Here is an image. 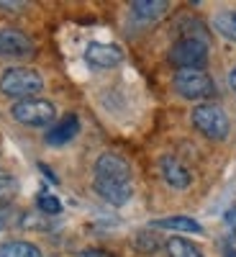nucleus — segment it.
Masks as SVG:
<instances>
[{"mask_svg":"<svg viewBox=\"0 0 236 257\" xmlns=\"http://www.w3.org/2000/svg\"><path fill=\"white\" fill-rule=\"evenodd\" d=\"M41 90H44V80L31 67H11L0 77V93L6 98H16V103L36 98Z\"/></svg>","mask_w":236,"mask_h":257,"instance_id":"nucleus-1","label":"nucleus"},{"mask_svg":"<svg viewBox=\"0 0 236 257\" xmlns=\"http://www.w3.org/2000/svg\"><path fill=\"white\" fill-rule=\"evenodd\" d=\"M192 126L213 142L226 139L228 132H231V121H228L226 111L216 103H203L198 108H192Z\"/></svg>","mask_w":236,"mask_h":257,"instance_id":"nucleus-2","label":"nucleus"},{"mask_svg":"<svg viewBox=\"0 0 236 257\" xmlns=\"http://www.w3.org/2000/svg\"><path fill=\"white\" fill-rule=\"evenodd\" d=\"M169 62L177 70H203L208 62V44L200 36H182L169 49Z\"/></svg>","mask_w":236,"mask_h":257,"instance_id":"nucleus-3","label":"nucleus"},{"mask_svg":"<svg viewBox=\"0 0 236 257\" xmlns=\"http://www.w3.org/2000/svg\"><path fill=\"white\" fill-rule=\"evenodd\" d=\"M172 85L175 90L187 98V100H203V98H210L216 85H213V77L203 70H177L175 77H172Z\"/></svg>","mask_w":236,"mask_h":257,"instance_id":"nucleus-4","label":"nucleus"},{"mask_svg":"<svg viewBox=\"0 0 236 257\" xmlns=\"http://www.w3.org/2000/svg\"><path fill=\"white\" fill-rule=\"evenodd\" d=\"M11 116L24 126H49L57 118V108H54V103L44 98H29V100L13 103Z\"/></svg>","mask_w":236,"mask_h":257,"instance_id":"nucleus-5","label":"nucleus"},{"mask_svg":"<svg viewBox=\"0 0 236 257\" xmlns=\"http://www.w3.org/2000/svg\"><path fill=\"white\" fill-rule=\"evenodd\" d=\"M34 54V41L13 26H0V57L8 59H26Z\"/></svg>","mask_w":236,"mask_h":257,"instance_id":"nucleus-6","label":"nucleus"},{"mask_svg":"<svg viewBox=\"0 0 236 257\" xmlns=\"http://www.w3.org/2000/svg\"><path fill=\"white\" fill-rule=\"evenodd\" d=\"M95 178L131 183V165H128V162H126L121 155L103 152V155L95 160Z\"/></svg>","mask_w":236,"mask_h":257,"instance_id":"nucleus-7","label":"nucleus"},{"mask_svg":"<svg viewBox=\"0 0 236 257\" xmlns=\"http://www.w3.org/2000/svg\"><path fill=\"white\" fill-rule=\"evenodd\" d=\"M95 185V193L111 206H123L131 201L134 196V185L131 183H121V180H103V178H95L93 180Z\"/></svg>","mask_w":236,"mask_h":257,"instance_id":"nucleus-8","label":"nucleus"},{"mask_svg":"<svg viewBox=\"0 0 236 257\" xmlns=\"http://www.w3.org/2000/svg\"><path fill=\"white\" fill-rule=\"evenodd\" d=\"M85 59H88L90 67L108 70V67H116V64L123 62V52L116 44H100V41H93V44L85 49Z\"/></svg>","mask_w":236,"mask_h":257,"instance_id":"nucleus-9","label":"nucleus"},{"mask_svg":"<svg viewBox=\"0 0 236 257\" xmlns=\"http://www.w3.org/2000/svg\"><path fill=\"white\" fill-rule=\"evenodd\" d=\"M159 170H162V178H164V183L169 185V188H177V190H185L187 185H190V170L177 160V157H172V155H167V157H162L159 160Z\"/></svg>","mask_w":236,"mask_h":257,"instance_id":"nucleus-10","label":"nucleus"},{"mask_svg":"<svg viewBox=\"0 0 236 257\" xmlns=\"http://www.w3.org/2000/svg\"><path fill=\"white\" fill-rule=\"evenodd\" d=\"M80 132V118L77 116H64L54 128L47 132V142L49 144H67L70 139H75Z\"/></svg>","mask_w":236,"mask_h":257,"instance_id":"nucleus-11","label":"nucleus"},{"mask_svg":"<svg viewBox=\"0 0 236 257\" xmlns=\"http://www.w3.org/2000/svg\"><path fill=\"white\" fill-rule=\"evenodd\" d=\"M167 3L164 0H136V3H131V13L134 18L144 21V24H149V21H157L167 13Z\"/></svg>","mask_w":236,"mask_h":257,"instance_id":"nucleus-12","label":"nucleus"},{"mask_svg":"<svg viewBox=\"0 0 236 257\" xmlns=\"http://www.w3.org/2000/svg\"><path fill=\"white\" fill-rule=\"evenodd\" d=\"M157 229H172V231H185V234H200L203 226L190 219V216H169V219H157L154 221Z\"/></svg>","mask_w":236,"mask_h":257,"instance_id":"nucleus-13","label":"nucleus"},{"mask_svg":"<svg viewBox=\"0 0 236 257\" xmlns=\"http://www.w3.org/2000/svg\"><path fill=\"white\" fill-rule=\"evenodd\" d=\"M213 29L236 44V11H218L213 16Z\"/></svg>","mask_w":236,"mask_h":257,"instance_id":"nucleus-14","label":"nucleus"},{"mask_svg":"<svg viewBox=\"0 0 236 257\" xmlns=\"http://www.w3.org/2000/svg\"><path fill=\"white\" fill-rule=\"evenodd\" d=\"M164 247H167V254L169 257H203L200 247H195L192 242H187L182 237H169Z\"/></svg>","mask_w":236,"mask_h":257,"instance_id":"nucleus-15","label":"nucleus"},{"mask_svg":"<svg viewBox=\"0 0 236 257\" xmlns=\"http://www.w3.org/2000/svg\"><path fill=\"white\" fill-rule=\"evenodd\" d=\"M0 257H41V249L31 242H6L0 244Z\"/></svg>","mask_w":236,"mask_h":257,"instance_id":"nucleus-16","label":"nucleus"},{"mask_svg":"<svg viewBox=\"0 0 236 257\" xmlns=\"http://www.w3.org/2000/svg\"><path fill=\"white\" fill-rule=\"evenodd\" d=\"M16 193H18V183H16V178L8 175V173H0V206L11 203Z\"/></svg>","mask_w":236,"mask_h":257,"instance_id":"nucleus-17","label":"nucleus"},{"mask_svg":"<svg viewBox=\"0 0 236 257\" xmlns=\"http://www.w3.org/2000/svg\"><path fill=\"white\" fill-rule=\"evenodd\" d=\"M136 249L144 252V254H152L159 249V239H157V234L152 231H139V237H136Z\"/></svg>","mask_w":236,"mask_h":257,"instance_id":"nucleus-18","label":"nucleus"},{"mask_svg":"<svg viewBox=\"0 0 236 257\" xmlns=\"http://www.w3.org/2000/svg\"><path fill=\"white\" fill-rule=\"evenodd\" d=\"M36 206L41 208V213H47V216H57V213H62V203L49 196V193H41V196L36 198Z\"/></svg>","mask_w":236,"mask_h":257,"instance_id":"nucleus-19","label":"nucleus"},{"mask_svg":"<svg viewBox=\"0 0 236 257\" xmlns=\"http://www.w3.org/2000/svg\"><path fill=\"white\" fill-rule=\"evenodd\" d=\"M80 257H113V254L105 252V249H82Z\"/></svg>","mask_w":236,"mask_h":257,"instance_id":"nucleus-20","label":"nucleus"},{"mask_svg":"<svg viewBox=\"0 0 236 257\" xmlns=\"http://www.w3.org/2000/svg\"><path fill=\"white\" fill-rule=\"evenodd\" d=\"M0 8L3 11H24L26 3H8V0H0Z\"/></svg>","mask_w":236,"mask_h":257,"instance_id":"nucleus-21","label":"nucleus"},{"mask_svg":"<svg viewBox=\"0 0 236 257\" xmlns=\"http://www.w3.org/2000/svg\"><path fill=\"white\" fill-rule=\"evenodd\" d=\"M8 221H11V208L0 206V229H6V226H8Z\"/></svg>","mask_w":236,"mask_h":257,"instance_id":"nucleus-22","label":"nucleus"},{"mask_svg":"<svg viewBox=\"0 0 236 257\" xmlns=\"http://www.w3.org/2000/svg\"><path fill=\"white\" fill-rule=\"evenodd\" d=\"M228 85H231V90L236 93V67H233V70L228 72Z\"/></svg>","mask_w":236,"mask_h":257,"instance_id":"nucleus-23","label":"nucleus"},{"mask_svg":"<svg viewBox=\"0 0 236 257\" xmlns=\"http://www.w3.org/2000/svg\"><path fill=\"white\" fill-rule=\"evenodd\" d=\"M226 257H236V252H228V254H226Z\"/></svg>","mask_w":236,"mask_h":257,"instance_id":"nucleus-24","label":"nucleus"}]
</instances>
